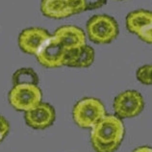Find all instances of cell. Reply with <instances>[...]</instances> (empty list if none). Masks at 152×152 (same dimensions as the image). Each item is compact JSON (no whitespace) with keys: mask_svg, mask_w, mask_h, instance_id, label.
Masks as SVG:
<instances>
[{"mask_svg":"<svg viewBox=\"0 0 152 152\" xmlns=\"http://www.w3.org/2000/svg\"><path fill=\"white\" fill-rule=\"evenodd\" d=\"M91 142L96 152H115L124 137V124L121 118L105 115L91 128Z\"/></svg>","mask_w":152,"mask_h":152,"instance_id":"1","label":"cell"},{"mask_svg":"<svg viewBox=\"0 0 152 152\" xmlns=\"http://www.w3.org/2000/svg\"><path fill=\"white\" fill-rule=\"evenodd\" d=\"M86 29L89 39L98 45L115 41L119 32L117 20L107 15H94L88 20Z\"/></svg>","mask_w":152,"mask_h":152,"instance_id":"2","label":"cell"},{"mask_svg":"<svg viewBox=\"0 0 152 152\" xmlns=\"http://www.w3.org/2000/svg\"><path fill=\"white\" fill-rule=\"evenodd\" d=\"M106 115L104 104L97 98L85 97L75 104L72 109L74 122L81 128H91Z\"/></svg>","mask_w":152,"mask_h":152,"instance_id":"3","label":"cell"},{"mask_svg":"<svg viewBox=\"0 0 152 152\" xmlns=\"http://www.w3.org/2000/svg\"><path fill=\"white\" fill-rule=\"evenodd\" d=\"M42 93L38 85L19 84L15 85L9 91L8 100L15 110L27 112L42 102Z\"/></svg>","mask_w":152,"mask_h":152,"instance_id":"4","label":"cell"},{"mask_svg":"<svg viewBox=\"0 0 152 152\" xmlns=\"http://www.w3.org/2000/svg\"><path fill=\"white\" fill-rule=\"evenodd\" d=\"M115 115L121 118L137 117L145 108L142 95L137 91L128 90L118 94L113 103Z\"/></svg>","mask_w":152,"mask_h":152,"instance_id":"5","label":"cell"},{"mask_svg":"<svg viewBox=\"0 0 152 152\" xmlns=\"http://www.w3.org/2000/svg\"><path fill=\"white\" fill-rule=\"evenodd\" d=\"M41 11L46 18L61 19L86 10L83 0H42Z\"/></svg>","mask_w":152,"mask_h":152,"instance_id":"6","label":"cell"},{"mask_svg":"<svg viewBox=\"0 0 152 152\" xmlns=\"http://www.w3.org/2000/svg\"><path fill=\"white\" fill-rule=\"evenodd\" d=\"M66 50V49L59 39L54 35H51V37L39 49L36 57L42 66L48 69H55L64 66Z\"/></svg>","mask_w":152,"mask_h":152,"instance_id":"7","label":"cell"},{"mask_svg":"<svg viewBox=\"0 0 152 152\" xmlns=\"http://www.w3.org/2000/svg\"><path fill=\"white\" fill-rule=\"evenodd\" d=\"M51 35L43 28L31 27L20 32L18 42V46L24 53L37 55Z\"/></svg>","mask_w":152,"mask_h":152,"instance_id":"8","label":"cell"},{"mask_svg":"<svg viewBox=\"0 0 152 152\" xmlns=\"http://www.w3.org/2000/svg\"><path fill=\"white\" fill-rule=\"evenodd\" d=\"M56 113L49 103L41 102L33 109L25 112L24 121L33 129H46L54 123Z\"/></svg>","mask_w":152,"mask_h":152,"instance_id":"9","label":"cell"},{"mask_svg":"<svg viewBox=\"0 0 152 152\" xmlns=\"http://www.w3.org/2000/svg\"><path fill=\"white\" fill-rule=\"evenodd\" d=\"M94 61V50L89 45H82L66 50L64 66L70 67H88Z\"/></svg>","mask_w":152,"mask_h":152,"instance_id":"10","label":"cell"},{"mask_svg":"<svg viewBox=\"0 0 152 152\" xmlns=\"http://www.w3.org/2000/svg\"><path fill=\"white\" fill-rule=\"evenodd\" d=\"M54 36L66 49L74 48L86 45V35L84 31L74 25H65L59 27Z\"/></svg>","mask_w":152,"mask_h":152,"instance_id":"11","label":"cell"},{"mask_svg":"<svg viewBox=\"0 0 152 152\" xmlns=\"http://www.w3.org/2000/svg\"><path fill=\"white\" fill-rule=\"evenodd\" d=\"M152 23V12L147 10L133 11L126 17V28L130 33L139 35Z\"/></svg>","mask_w":152,"mask_h":152,"instance_id":"12","label":"cell"},{"mask_svg":"<svg viewBox=\"0 0 152 152\" xmlns=\"http://www.w3.org/2000/svg\"><path fill=\"white\" fill-rule=\"evenodd\" d=\"M39 75L31 67H22L17 71H15L12 77L13 85H19V84H32L38 85L39 84Z\"/></svg>","mask_w":152,"mask_h":152,"instance_id":"13","label":"cell"},{"mask_svg":"<svg viewBox=\"0 0 152 152\" xmlns=\"http://www.w3.org/2000/svg\"><path fill=\"white\" fill-rule=\"evenodd\" d=\"M137 79L143 85H152V65L141 66L136 72Z\"/></svg>","mask_w":152,"mask_h":152,"instance_id":"14","label":"cell"},{"mask_svg":"<svg viewBox=\"0 0 152 152\" xmlns=\"http://www.w3.org/2000/svg\"><path fill=\"white\" fill-rule=\"evenodd\" d=\"M86 11L95 10L106 5L108 0H83Z\"/></svg>","mask_w":152,"mask_h":152,"instance_id":"15","label":"cell"},{"mask_svg":"<svg viewBox=\"0 0 152 152\" xmlns=\"http://www.w3.org/2000/svg\"><path fill=\"white\" fill-rule=\"evenodd\" d=\"M10 131V123L7 119L0 115V142L6 137L8 132Z\"/></svg>","mask_w":152,"mask_h":152,"instance_id":"16","label":"cell"},{"mask_svg":"<svg viewBox=\"0 0 152 152\" xmlns=\"http://www.w3.org/2000/svg\"><path fill=\"white\" fill-rule=\"evenodd\" d=\"M138 37L142 42L146 43H152V23L147 26L145 29H143L141 33L138 35Z\"/></svg>","mask_w":152,"mask_h":152,"instance_id":"17","label":"cell"},{"mask_svg":"<svg viewBox=\"0 0 152 152\" xmlns=\"http://www.w3.org/2000/svg\"><path fill=\"white\" fill-rule=\"evenodd\" d=\"M132 152H152V147L149 146H140L134 149Z\"/></svg>","mask_w":152,"mask_h":152,"instance_id":"18","label":"cell"},{"mask_svg":"<svg viewBox=\"0 0 152 152\" xmlns=\"http://www.w3.org/2000/svg\"><path fill=\"white\" fill-rule=\"evenodd\" d=\"M118 1H119V0H118Z\"/></svg>","mask_w":152,"mask_h":152,"instance_id":"19","label":"cell"}]
</instances>
